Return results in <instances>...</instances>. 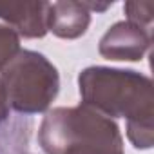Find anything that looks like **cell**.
Instances as JSON below:
<instances>
[{
    "instance_id": "cell-1",
    "label": "cell",
    "mask_w": 154,
    "mask_h": 154,
    "mask_svg": "<svg viewBox=\"0 0 154 154\" xmlns=\"http://www.w3.org/2000/svg\"><path fill=\"white\" fill-rule=\"evenodd\" d=\"M49 26L58 36H78L89 24V17L82 4H54L49 6Z\"/></svg>"
},
{
    "instance_id": "cell-2",
    "label": "cell",
    "mask_w": 154,
    "mask_h": 154,
    "mask_svg": "<svg viewBox=\"0 0 154 154\" xmlns=\"http://www.w3.org/2000/svg\"><path fill=\"white\" fill-rule=\"evenodd\" d=\"M0 91H4L2 84H0ZM4 118H6V109H4V105H0V122H2Z\"/></svg>"
}]
</instances>
